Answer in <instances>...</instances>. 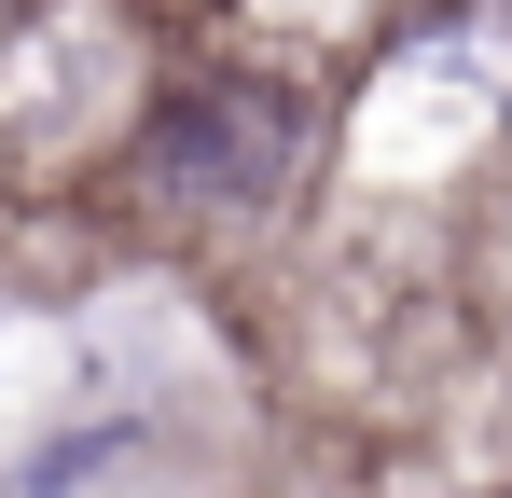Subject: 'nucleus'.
I'll use <instances>...</instances> for the list:
<instances>
[{"label":"nucleus","instance_id":"nucleus-1","mask_svg":"<svg viewBox=\"0 0 512 498\" xmlns=\"http://www.w3.org/2000/svg\"><path fill=\"white\" fill-rule=\"evenodd\" d=\"M167 166L194 180V194H222V208L277 194V180H291V97H277V83H208L194 125L167 139Z\"/></svg>","mask_w":512,"mask_h":498}]
</instances>
